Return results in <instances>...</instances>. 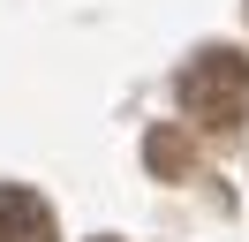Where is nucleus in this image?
Listing matches in <instances>:
<instances>
[{"label":"nucleus","instance_id":"1","mask_svg":"<svg viewBox=\"0 0 249 242\" xmlns=\"http://www.w3.org/2000/svg\"><path fill=\"white\" fill-rule=\"evenodd\" d=\"M181 106H189V121L212 129V136L242 129V114H249V53L204 45V53L181 68Z\"/></svg>","mask_w":249,"mask_h":242},{"label":"nucleus","instance_id":"2","mask_svg":"<svg viewBox=\"0 0 249 242\" xmlns=\"http://www.w3.org/2000/svg\"><path fill=\"white\" fill-rule=\"evenodd\" d=\"M0 242H61L53 227V204L23 182H0Z\"/></svg>","mask_w":249,"mask_h":242},{"label":"nucleus","instance_id":"3","mask_svg":"<svg viewBox=\"0 0 249 242\" xmlns=\"http://www.w3.org/2000/svg\"><path fill=\"white\" fill-rule=\"evenodd\" d=\"M143 166H151L159 182H189V166H196V151H189V129L159 121V129L143 136Z\"/></svg>","mask_w":249,"mask_h":242}]
</instances>
